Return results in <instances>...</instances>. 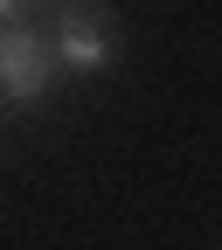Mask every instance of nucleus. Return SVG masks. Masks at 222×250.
<instances>
[{"instance_id": "obj_1", "label": "nucleus", "mask_w": 222, "mask_h": 250, "mask_svg": "<svg viewBox=\"0 0 222 250\" xmlns=\"http://www.w3.org/2000/svg\"><path fill=\"white\" fill-rule=\"evenodd\" d=\"M49 49H56V70L70 77H98L118 62V21L111 7H98V0H56V21H49Z\"/></svg>"}, {"instance_id": "obj_2", "label": "nucleus", "mask_w": 222, "mask_h": 250, "mask_svg": "<svg viewBox=\"0 0 222 250\" xmlns=\"http://www.w3.org/2000/svg\"><path fill=\"white\" fill-rule=\"evenodd\" d=\"M56 83V49L42 21H7L0 28V98L7 104H35Z\"/></svg>"}, {"instance_id": "obj_3", "label": "nucleus", "mask_w": 222, "mask_h": 250, "mask_svg": "<svg viewBox=\"0 0 222 250\" xmlns=\"http://www.w3.org/2000/svg\"><path fill=\"white\" fill-rule=\"evenodd\" d=\"M49 7V0H0V28H7V21H35Z\"/></svg>"}]
</instances>
